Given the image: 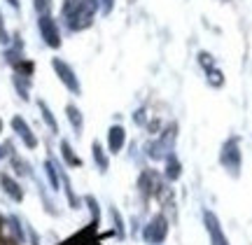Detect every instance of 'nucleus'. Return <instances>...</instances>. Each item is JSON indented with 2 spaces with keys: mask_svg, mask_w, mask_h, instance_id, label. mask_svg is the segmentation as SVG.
<instances>
[{
  "mask_svg": "<svg viewBox=\"0 0 252 245\" xmlns=\"http://www.w3.org/2000/svg\"><path fill=\"white\" fill-rule=\"evenodd\" d=\"M56 70H59V73H61V77H63V82H65V84H68V87H70L72 91H77V82L72 80V73L70 70H68V68H65V65L63 63H59V61H56Z\"/></svg>",
  "mask_w": 252,
  "mask_h": 245,
  "instance_id": "obj_1",
  "label": "nucleus"
},
{
  "mask_svg": "<svg viewBox=\"0 0 252 245\" xmlns=\"http://www.w3.org/2000/svg\"><path fill=\"white\" fill-rule=\"evenodd\" d=\"M2 184H5V189H7L9 194H12V196H14V199H17V201L21 199V191L17 189V184H14V182L9 180V178H2Z\"/></svg>",
  "mask_w": 252,
  "mask_h": 245,
  "instance_id": "obj_4",
  "label": "nucleus"
},
{
  "mask_svg": "<svg viewBox=\"0 0 252 245\" xmlns=\"http://www.w3.org/2000/svg\"><path fill=\"white\" fill-rule=\"evenodd\" d=\"M68 115H70L72 124H75V126H80V124H82V119L77 117V110H75V108H68Z\"/></svg>",
  "mask_w": 252,
  "mask_h": 245,
  "instance_id": "obj_6",
  "label": "nucleus"
},
{
  "mask_svg": "<svg viewBox=\"0 0 252 245\" xmlns=\"http://www.w3.org/2000/svg\"><path fill=\"white\" fill-rule=\"evenodd\" d=\"M119 140H122V128H112V147H119Z\"/></svg>",
  "mask_w": 252,
  "mask_h": 245,
  "instance_id": "obj_5",
  "label": "nucleus"
},
{
  "mask_svg": "<svg viewBox=\"0 0 252 245\" xmlns=\"http://www.w3.org/2000/svg\"><path fill=\"white\" fill-rule=\"evenodd\" d=\"M14 126L19 128V133H21V136L26 138V143H28V145H31V147L35 145V138H33V136H31V133H28L26 124H24V122H21V119H14Z\"/></svg>",
  "mask_w": 252,
  "mask_h": 245,
  "instance_id": "obj_3",
  "label": "nucleus"
},
{
  "mask_svg": "<svg viewBox=\"0 0 252 245\" xmlns=\"http://www.w3.org/2000/svg\"><path fill=\"white\" fill-rule=\"evenodd\" d=\"M40 28L45 31L47 42H49V45H54V47L59 45V40H56V31H54V26L49 24V19H42V21H40Z\"/></svg>",
  "mask_w": 252,
  "mask_h": 245,
  "instance_id": "obj_2",
  "label": "nucleus"
}]
</instances>
